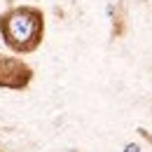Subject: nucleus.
<instances>
[{
    "label": "nucleus",
    "instance_id": "obj_1",
    "mask_svg": "<svg viewBox=\"0 0 152 152\" xmlns=\"http://www.w3.org/2000/svg\"><path fill=\"white\" fill-rule=\"evenodd\" d=\"M42 33L45 17L38 7H12L0 17V38L17 54H28L38 49Z\"/></svg>",
    "mask_w": 152,
    "mask_h": 152
},
{
    "label": "nucleus",
    "instance_id": "obj_3",
    "mask_svg": "<svg viewBox=\"0 0 152 152\" xmlns=\"http://www.w3.org/2000/svg\"><path fill=\"white\" fill-rule=\"evenodd\" d=\"M122 152H140V145H138V143H126Z\"/></svg>",
    "mask_w": 152,
    "mask_h": 152
},
{
    "label": "nucleus",
    "instance_id": "obj_2",
    "mask_svg": "<svg viewBox=\"0 0 152 152\" xmlns=\"http://www.w3.org/2000/svg\"><path fill=\"white\" fill-rule=\"evenodd\" d=\"M33 70L17 56H2L0 54V87L5 89H23L31 82Z\"/></svg>",
    "mask_w": 152,
    "mask_h": 152
}]
</instances>
